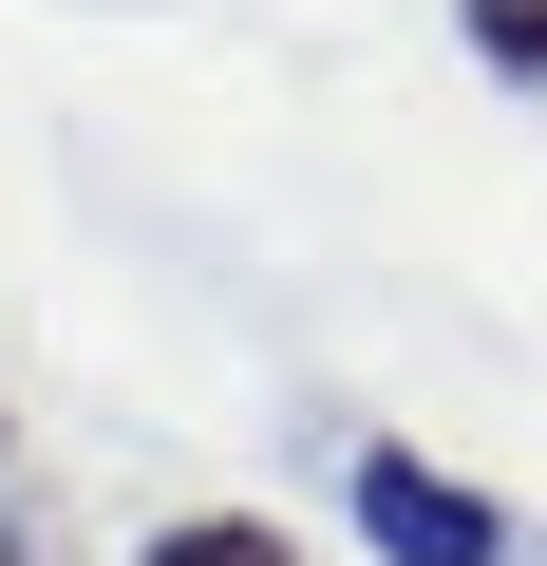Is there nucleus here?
<instances>
[{"label":"nucleus","instance_id":"obj_1","mask_svg":"<svg viewBox=\"0 0 547 566\" xmlns=\"http://www.w3.org/2000/svg\"><path fill=\"white\" fill-rule=\"evenodd\" d=\"M340 510H359V547H397V566H528V528H509L472 472H434L415 434H359V453H340Z\"/></svg>","mask_w":547,"mask_h":566},{"label":"nucleus","instance_id":"obj_2","mask_svg":"<svg viewBox=\"0 0 547 566\" xmlns=\"http://www.w3.org/2000/svg\"><path fill=\"white\" fill-rule=\"evenodd\" d=\"M133 566H303V547L264 528V510H189V528H151Z\"/></svg>","mask_w":547,"mask_h":566},{"label":"nucleus","instance_id":"obj_3","mask_svg":"<svg viewBox=\"0 0 547 566\" xmlns=\"http://www.w3.org/2000/svg\"><path fill=\"white\" fill-rule=\"evenodd\" d=\"M453 39H472L491 76H547V0H453Z\"/></svg>","mask_w":547,"mask_h":566},{"label":"nucleus","instance_id":"obj_4","mask_svg":"<svg viewBox=\"0 0 547 566\" xmlns=\"http://www.w3.org/2000/svg\"><path fill=\"white\" fill-rule=\"evenodd\" d=\"M0 566H57V547H39V528H0Z\"/></svg>","mask_w":547,"mask_h":566}]
</instances>
